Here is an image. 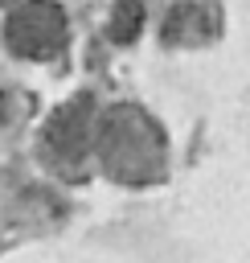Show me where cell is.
Here are the masks:
<instances>
[{"label":"cell","mask_w":250,"mask_h":263,"mask_svg":"<svg viewBox=\"0 0 250 263\" xmlns=\"http://www.w3.org/2000/svg\"><path fill=\"white\" fill-rule=\"evenodd\" d=\"M94 148L111 177L119 181H156L164 173V132L135 107H115L94 123Z\"/></svg>","instance_id":"obj_1"},{"label":"cell","mask_w":250,"mask_h":263,"mask_svg":"<svg viewBox=\"0 0 250 263\" xmlns=\"http://www.w3.org/2000/svg\"><path fill=\"white\" fill-rule=\"evenodd\" d=\"M4 37L20 58H53L66 49V12L53 0H29L8 16Z\"/></svg>","instance_id":"obj_2"},{"label":"cell","mask_w":250,"mask_h":263,"mask_svg":"<svg viewBox=\"0 0 250 263\" xmlns=\"http://www.w3.org/2000/svg\"><path fill=\"white\" fill-rule=\"evenodd\" d=\"M94 123H98L94 119V103L86 95H78L74 103H66V107L53 111V119L45 123V140H49V148L61 160H78L94 144Z\"/></svg>","instance_id":"obj_3"},{"label":"cell","mask_w":250,"mask_h":263,"mask_svg":"<svg viewBox=\"0 0 250 263\" xmlns=\"http://www.w3.org/2000/svg\"><path fill=\"white\" fill-rule=\"evenodd\" d=\"M217 33V8H201V4H180L168 16V37L172 41H197Z\"/></svg>","instance_id":"obj_4"},{"label":"cell","mask_w":250,"mask_h":263,"mask_svg":"<svg viewBox=\"0 0 250 263\" xmlns=\"http://www.w3.org/2000/svg\"><path fill=\"white\" fill-rule=\"evenodd\" d=\"M143 25V0H119L115 16H111V37L115 41H131Z\"/></svg>","instance_id":"obj_5"},{"label":"cell","mask_w":250,"mask_h":263,"mask_svg":"<svg viewBox=\"0 0 250 263\" xmlns=\"http://www.w3.org/2000/svg\"><path fill=\"white\" fill-rule=\"evenodd\" d=\"M0 4H4V0H0Z\"/></svg>","instance_id":"obj_6"}]
</instances>
